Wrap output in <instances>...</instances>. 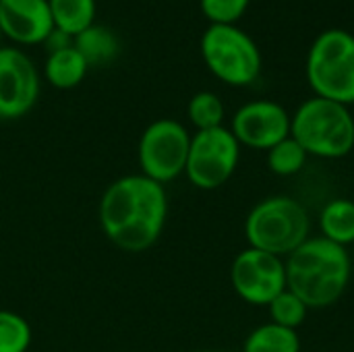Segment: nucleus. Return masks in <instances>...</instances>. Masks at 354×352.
<instances>
[{
    "label": "nucleus",
    "mask_w": 354,
    "mask_h": 352,
    "mask_svg": "<svg viewBox=\"0 0 354 352\" xmlns=\"http://www.w3.org/2000/svg\"><path fill=\"white\" fill-rule=\"evenodd\" d=\"M0 29L15 44H44L54 29L48 0H0Z\"/></svg>",
    "instance_id": "obj_12"
},
{
    "label": "nucleus",
    "mask_w": 354,
    "mask_h": 352,
    "mask_svg": "<svg viewBox=\"0 0 354 352\" xmlns=\"http://www.w3.org/2000/svg\"><path fill=\"white\" fill-rule=\"evenodd\" d=\"M97 220L106 239L127 253H143L158 243L168 220L166 187L139 174L112 180L100 197Z\"/></svg>",
    "instance_id": "obj_1"
},
{
    "label": "nucleus",
    "mask_w": 354,
    "mask_h": 352,
    "mask_svg": "<svg viewBox=\"0 0 354 352\" xmlns=\"http://www.w3.org/2000/svg\"><path fill=\"white\" fill-rule=\"evenodd\" d=\"M290 137L309 158L342 160L354 149V116L348 106L313 95L290 118Z\"/></svg>",
    "instance_id": "obj_3"
},
{
    "label": "nucleus",
    "mask_w": 354,
    "mask_h": 352,
    "mask_svg": "<svg viewBox=\"0 0 354 352\" xmlns=\"http://www.w3.org/2000/svg\"><path fill=\"white\" fill-rule=\"evenodd\" d=\"M243 352H301V338L297 330L268 322L249 332Z\"/></svg>",
    "instance_id": "obj_17"
},
{
    "label": "nucleus",
    "mask_w": 354,
    "mask_h": 352,
    "mask_svg": "<svg viewBox=\"0 0 354 352\" xmlns=\"http://www.w3.org/2000/svg\"><path fill=\"white\" fill-rule=\"evenodd\" d=\"M241 149V143L228 127L195 131V135H191L185 176L199 191H216L236 172Z\"/></svg>",
    "instance_id": "obj_8"
},
{
    "label": "nucleus",
    "mask_w": 354,
    "mask_h": 352,
    "mask_svg": "<svg viewBox=\"0 0 354 352\" xmlns=\"http://www.w3.org/2000/svg\"><path fill=\"white\" fill-rule=\"evenodd\" d=\"M199 352H224V351H199Z\"/></svg>",
    "instance_id": "obj_24"
},
{
    "label": "nucleus",
    "mask_w": 354,
    "mask_h": 352,
    "mask_svg": "<svg viewBox=\"0 0 354 352\" xmlns=\"http://www.w3.org/2000/svg\"><path fill=\"white\" fill-rule=\"evenodd\" d=\"M251 0H199L201 12L209 25H236L247 12Z\"/></svg>",
    "instance_id": "obj_22"
},
{
    "label": "nucleus",
    "mask_w": 354,
    "mask_h": 352,
    "mask_svg": "<svg viewBox=\"0 0 354 352\" xmlns=\"http://www.w3.org/2000/svg\"><path fill=\"white\" fill-rule=\"evenodd\" d=\"M199 50L209 73L230 87H247L261 75L259 46L236 25H209Z\"/></svg>",
    "instance_id": "obj_6"
},
{
    "label": "nucleus",
    "mask_w": 354,
    "mask_h": 352,
    "mask_svg": "<svg viewBox=\"0 0 354 352\" xmlns=\"http://www.w3.org/2000/svg\"><path fill=\"white\" fill-rule=\"evenodd\" d=\"M292 114L274 100H253L243 104L230 122V131L241 147L268 151L290 137Z\"/></svg>",
    "instance_id": "obj_11"
},
{
    "label": "nucleus",
    "mask_w": 354,
    "mask_h": 352,
    "mask_svg": "<svg viewBox=\"0 0 354 352\" xmlns=\"http://www.w3.org/2000/svg\"><path fill=\"white\" fill-rule=\"evenodd\" d=\"M270 322L288 330H299L309 313V307L292 293V290H282L270 305H268Z\"/></svg>",
    "instance_id": "obj_21"
},
{
    "label": "nucleus",
    "mask_w": 354,
    "mask_h": 352,
    "mask_svg": "<svg viewBox=\"0 0 354 352\" xmlns=\"http://www.w3.org/2000/svg\"><path fill=\"white\" fill-rule=\"evenodd\" d=\"M54 29L77 37L95 23V0H48Z\"/></svg>",
    "instance_id": "obj_16"
},
{
    "label": "nucleus",
    "mask_w": 354,
    "mask_h": 352,
    "mask_svg": "<svg viewBox=\"0 0 354 352\" xmlns=\"http://www.w3.org/2000/svg\"><path fill=\"white\" fill-rule=\"evenodd\" d=\"M87 71H89V64L85 62V58L77 52L73 44L48 54L46 64H44V77L56 89L77 87L79 83H83Z\"/></svg>",
    "instance_id": "obj_14"
},
{
    "label": "nucleus",
    "mask_w": 354,
    "mask_h": 352,
    "mask_svg": "<svg viewBox=\"0 0 354 352\" xmlns=\"http://www.w3.org/2000/svg\"><path fill=\"white\" fill-rule=\"evenodd\" d=\"M230 284L247 305L268 307L286 290V263L278 255L247 247L230 266Z\"/></svg>",
    "instance_id": "obj_9"
},
{
    "label": "nucleus",
    "mask_w": 354,
    "mask_h": 352,
    "mask_svg": "<svg viewBox=\"0 0 354 352\" xmlns=\"http://www.w3.org/2000/svg\"><path fill=\"white\" fill-rule=\"evenodd\" d=\"M319 237L340 245L353 247L354 243V201L348 197L330 199L317 218Z\"/></svg>",
    "instance_id": "obj_13"
},
{
    "label": "nucleus",
    "mask_w": 354,
    "mask_h": 352,
    "mask_svg": "<svg viewBox=\"0 0 354 352\" xmlns=\"http://www.w3.org/2000/svg\"><path fill=\"white\" fill-rule=\"evenodd\" d=\"M2 37H4V35H2V29H0V39H2Z\"/></svg>",
    "instance_id": "obj_25"
},
{
    "label": "nucleus",
    "mask_w": 354,
    "mask_h": 352,
    "mask_svg": "<svg viewBox=\"0 0 354 352\" xmlns=\"http://www.w3.org/2000/svg\"><path fill=\"white\" fill-rule=\"evenodd\" d=\"M191 147L189 129L174 118H158L145 127L137 147L141 174L168 185L185 174Z\"/></svg>",
    "instance_id": "obj_7"
},
{
    "label": "nucleus",
    "mask_w": 354,
    "mask_h": 352,
    "mask_svg": "<svg viewBox=\"0 0 354 352\" xmlns=\"http://www.w3.org/2000/svg\"><path fill=\"white\" fill-rule=\"evenodd\" d=\"M73 46L85 58L89 68L110 64L120 52V41H118L116 33L100 23H93L83 33L73 37Z\"/></svg>",
    "instance_id": "obj_15"
},
{
    "label": "nucleus",
    "mask_w": 354,
    "mask_h": 352,
    "mask_svg": "<svg viewBox=\"0 0 354 352\" xmlns=\"http://www.w3.org/2000/svg\"><path fill=\"white\" fill-rule=\"evenodd\" d=\"M189 122L195 127V131H209L224 127L226 118V106L222 98L214 91H199L189 100L187 106Z\"/></svg>",
    "instance_id": "obj_19"
},
{
    "label": "nucleus",
    "mask_w": 354,
    "mask_h": 352,
    "mask_svg": "<svg viewBox=\"0 0 354 352\" xmlns=\"http://www.w3.org/2000/svg\"><path fill=\"white\" fill-rule=\"evenodd\" d=\"M307 162H309L307 151L292 137L282 139L280 143H276L272 149L266 151V164H268L270 172L276 176H284V178L297 176L299 172H303Z\"/></svg>",
    "instance_id": "obj_18"
},
{
    "label": "nucleus",
    "mask_w": 354,
    "mask_h": 352,
    "mask_svg": "<svg viewBox=\"0 0 354 352\" xmlns=\"http://www.w3.org/2000/svg\"><path fill=\"white\" fill-rule=\"evenodd\" d=\"M71 44H73V37H68L66 33H62V31H58V29H52V33H50V35L46 37V41H44L48 54H52V52H56V50H62V48H66V46H71Z\"/></svg>",
    "instance_id": "obj_23"
},
{
    "label": "nucleus",
    "mask_w": 354,
    "mask_h": 352,
    "mask_svg": "<svg viewBox=\"0 0 354 352\" xmlns=\"http://www.w3.org/2000/svg\"><path fill=\"white\" fill-rule=\"evenodd\" d=\"M307 81L315 95L354 104V35L332 27L315 37L307 54Z\"/></svg>",
    "instance_id": "obj_5"
},
{
    "label": "nucleus",
    "mask_w": 354,
    "mask_h": 352,
    "mask_svg": "<svg viewBox=\"0 0 354 352\" xmlns=\"http://www.w3.org/2000/svg\"><path fill=\"white\" fill-rule=\"evenodd\" d=\"M33 342L29 322L8 309H0V352H27Z\"/></svg>",
    "instance_id": "obj_20"
},
{
    "label": "nucleus",
    "mask_w": 354,
    "mask_h": 352,
    "mask_svg": "<svg viewBox=\"0 0 354 352\" xmlns=\"http://www.w3.org/2000/svg\"><path fill=\"white\" fill-rule=\"evenodd\" d=\"M311 237L307 207L290 195H272L257 201L245 218V239L251 249L286 259Z\"/></svg>",
    "instance_id": "obj_4"
},
{
    "label": "nucleus",
    "mask_w": 354,
    "mask_h": 352,
    "mask_svg": "<svg viewBox=\"0 0 354 352\" xmlns=\"http://www.w3.org/2000/svg\"><path fill=\"white\" fill-rule=\"evenodd\" d=\"M39 73L19 48L0 46V120H17L33 110L39 98Z\"/></svg>",
    "instance_id": "obj_10"
},
{
    "label": "nucleus",
    "mask_w": 354,
    "mask_h": 352,
    "mask_svg": "<svg viewBox=\"0 0 354 352\" xmlns=\"http://www.w3.org/2000/svg\"><path fill=\"white\" fill-rule=\"evenodd\" d=\"M286 288L309 309L336 305L353 278V255L324 237H309L286 259Z\"/></svg>",
    "instance_id": "obj_2"
},
{
    "label": "nucleus",
    "mask_w": 354,
    "mask_h": 352,
    "mask_svg": "<svg viewBox=\"0 0 354 352\" xmlns=\"http://www.w3.org/2000/svg\"><path fill=\"white\" fill-rule=\"evenodd\" d=\"M353 255H354V243H353Z\"/></svg>",
    "instance_id": "obj_26"
}]
</instances>
